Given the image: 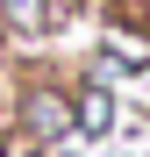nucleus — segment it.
Returning <instances> with one entry per match:
<instances>
[{
    "instance_id": "1",
    "label": "nucleus",
    "mask_w": 150,
    "mask_h": 157,
    "mask_svg": "<svg viewBox=\"0 0 150 157\" xmlns=\"http://www.w3.org/2000/svg\"><path fill=\"white\" fill-rule=\"evenodd\" d=\"M14 136L29 150H57L71 136V86L64 78H29L14 93Z\"/></svg>"
},
{
    "instance_id": "2",
    "label": "nucleus",
    "mask_w": 150,
    "mask_h": 157,
    "mask_svg": "<svg viewBox=\"0 0 150 157\" xmlns=\"http://www.w3.org/2000/svg\"><path fill=\"white\" fill-rule=\"evenodd\" d=\"M114 128H121V93L100 86L93 71L71 78V136H79V143H107Z\"/></svg>"
},
{
    "instance_id": "3",
    "label": "nucleus",
    "mask_w": 150,
    "mask_h": 157,
    "mask_svg": "<svg viewBox=\"0 0 150 157\" xmlns=\"http://www.w3.org/2000/svg\"><path fill=\"white\" fill-rule=\"evenodd\" d=\"M0 29H7V36H50V29H57V7H50V0H0Z\"/></svg>"
}]
</instances>
